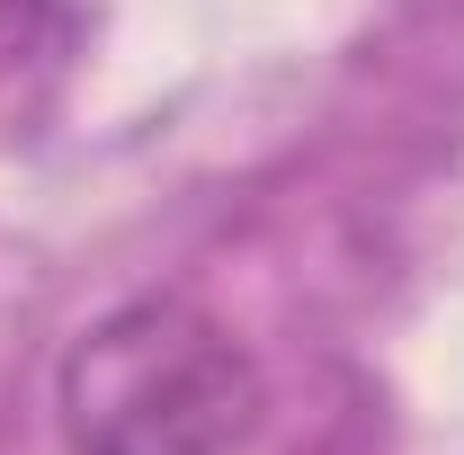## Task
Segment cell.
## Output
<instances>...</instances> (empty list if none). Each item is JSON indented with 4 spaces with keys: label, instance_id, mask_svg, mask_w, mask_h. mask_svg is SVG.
I'll use <instances>...</instances> for the list:
<instances>
[{
    "label": "cell",
    "instance_id": "cell-1",
    "mask_svg": "<svg viewBox=\"0 0 464 455\" xmlns=\"http://www.w3.org/2000/svg\"><path fill=\"white\" fill-rule=\"evenodd\" d=\"M259 420V357L188 295H134L63 357L72 455H250Z\"/></svg>",
    "mask_w": 464,
    "mask_h": 455
},
{
    "label": "cell",
    "instance_id": "cell-2",
    "mask_svg": "<svg viewBox=\"0 0 464 455\" xmlns=\"http://www.w3.org/2000/svg\"><path fill=\"white\" fill-rule=\"evenodd\" d=\"M45 27H54V0H0V81L45 45Z\"/></svg>",
    "mask_w": 464,
    "mask_h": 455
}]
</instances>
